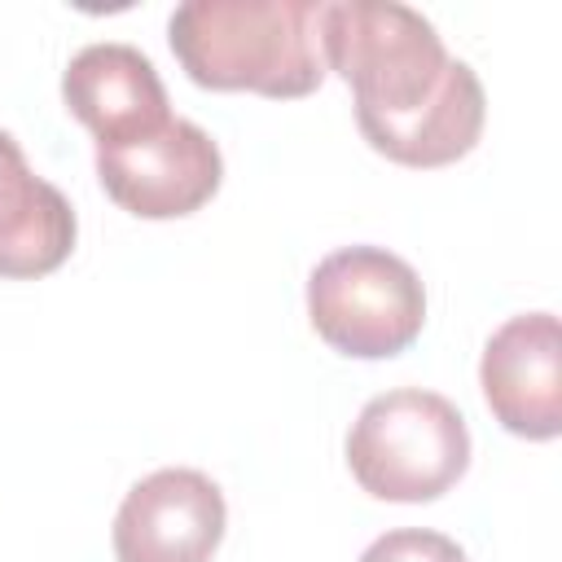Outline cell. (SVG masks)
I'll list each match as a JSON object with an SVG mask.
<instances>
[{
  "label": "cell",
  "mask_w": 562,
  "mask_h": 562,
  "mask_svg": "<svg viewBox=\"0 0 562 562\" xmlns=\"http://www.w3.org/2000/svg\"><path fill=\"white\" fill-rule=\"evenodd\" d=\"M180 70L211 92L294 101L321 88V0H184L167 22Z\"/></svg>",
  "instance_id": "cell-1"
},
{
  "label": "cell",
  "mask_w": 562,
  "mask_h": 562,
  "mask_svg": "<svg viewBox=\"0 0 562 562\" xmlns=\"http://www.w3.org/2000/svg\"><path fill=\"white\" fill-rule=\"evenodd\" d=\"M321 57L356 92V110L373 114L413 110L448 70V48L430 18L400 0L321 4Z\"/></svg>",
  "instance_id": "cell-3"
},
{
  "label": "cell",
  "mask_w": 562,
  "mask_h": 562,
  "mask_svg": "<svg viewBox=\"0 0 562 562\" xmlns=\"http://www.w3.org/2000/svg\"><path fill=\"white\" fill-rule=\"evenodd\" d=\"M347 470L373 501H439L470 470V426L439 391H382L347 430Z\"/></svg>",
  "instance_id": "cell-2"
},
{
  "label": "cell",
  "mask_w": 562,
  "mask_h": 562,
  "mask_svg": "<svg viewBox=\"0 0 562 562\" xmlns=\"http://www.w3.org/2000/svg\"><path fill=\"white\" fill-rule=\"evenodd\" d=\"M307 321L338 356H400L426 325V285L386 246H338L307 277Z\"/></svg>",
  "instance_id": "cell-4"
},
{
  "label": "cell",
  "mask_w": 562,
  "mask_h": 562,
  "mask_svg": "<svg viewBox=\"0 0 562 562\" xmlns=\"http://www.w3.org/2000/svg\"><path fill=\"white\" fill-rule=\"evenodd\" d=\"M360 562H470V558L443 531H430V527H395V531L378 536L360 553Z\"/></svg>",
  "instance_id": "cell-11"
},
{
  "label": "cell",
  "mask_w": 562,
  "mask_h": 562,
  "mask_svg": "<svg viewBox=\"0 0 562 562\" xmlns=\"http://www.w3.org/2000/svg\"><path fill=\"white\" fill-rule=\"evenodd\" d=\"M479 386L492 417L531 443L562 435V325L553 312L509 316L483 347Z\"/></svg>",
  "instance_id": "cell-7"
},
{
  "label": "cell",
  "mask_w": 562,
  "mask_h": 562,
  "mask_svg": "<svg viewBox=\"0 0 562 562\" xmlns=\"http://www.w3.org/2000/svg\"><path fill=\"white\" fill-rule=\"evenodd\" d=\"M79 237L70 198L31 171L13 132L0 127V277L35 281L57 272Z\"/></svg>",
  "instance_id": "cell-10"
},
{
  "label": "cell",
  "mask_w": 562,
  "mask_h": 562,
  "mask_svg": "<svg viewBox=\"0 0 562 562\" xmlns=\"http://www.w3.org/2000/svg\"><path fill=\"white\" fill-rule=\"evenodd\" d=\"M61 101L97 145H127L171 123V101L154 61L119 40L88 44L66 61Z\"/></svg>",
  "instance_id": "cell-8"
},
{
  "label": "cell",
  "mask_w": 562,
  "mask_h": 562,
  "mask_svg": "<svg viewBox=\"0 0 562 562\" xmlns=\"http://www.w3.org/2000/svg\"><path fill=\"white\" fill-rule=\"evenodd\" d=\"M483 123H487V97L474 66L461 57H448L443 79L413 110H400V114L356 110V127L369 140V149L382 154L386 162L417 167V171L465 158L479 145Z\"/></svg>",
  "instance_id": "cell-9"
},
{
  "label": "cell",
  "mask_w": 562,
  "mask_h": 562,
  "mask_svg": "<svg viewBox=\"0 0 562 562\" xmlns=\"http://www.w3.org/2000/svg\"><path fill=\"white\" fill-rule=\"evenodd\" d=\"M228 527L224 492L211 474L162 465L132 483L114 514L119 562H211Z\"/></svg>",
  "instance_id": "cell-6"
},
{
  "label": "cell",
  "mask_w": 562,
  "mask_h": 562,
  "mask_svg": "<svg viewBox=\"0 0 562 562\" xmlns=\"http://www.w3.org/2000/svg\"><path fill=\"white\" fill-rule=\"evenodd\" d=\"M97 180L105 198L136 220H180L215 198L224 154L206 127L171 119L154 136L97 145Z\"/></svg>",
  "instance_id": "cell-5"
}]
</instances>
